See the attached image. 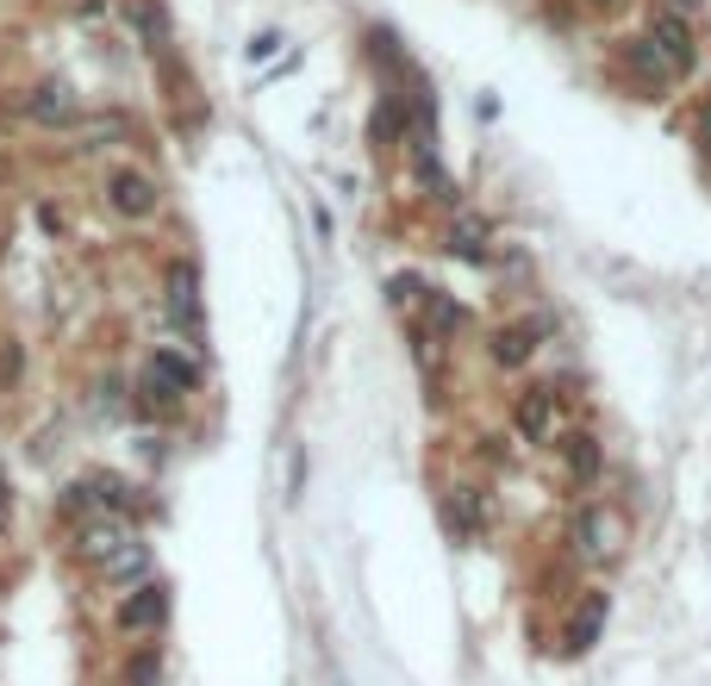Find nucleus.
Listing matches in <instances>:
<instances>
[{
  "mask_svg": "<svg viewBox=\"0 0 711 686\" xmlns=\"http://www.w3.org/2000/svg\"><path fill=\"white\" fill-rule=\"evenodd\" d=\"M624 69H631V81L643 88V95H662V88L680 76V69L668 63V51H662L655 38H631V44H624Z\"/></svg>",
  "mask_w": 711,
  "mask_h": 686,
  "instance_id": "obj_1",
  "label": "nucleus"
},
{
  "mask_svg": "<svg viewBox=\"0 0 711 686\" xmlns=\"http://www.w3.org/2000/svg\"><path fill=\"white\" fill-rule=\"evenodd\" d=\"M193 381H200V368L188 363V356H175V350H156L151 356V406H169L181 400V394H193Z\"/></svg>",
  "mask_w": 711,
  "mask_h": 686,
  "instance_id": "obj_2",
  "label": "nucleus"
},
{
  "mask_svg": "<svg viewBox=\"0 0 711 686\" xmlns=\"http://www.w3.org/2000/svg\"><path fill=\"white\" fill-rule=\"evenodd\" d=\"M606 611H612V599L606 593H587L575 611H568V630H562V649L568 655H587V649L599 643V630H606Z\"/></svg>",
  "mask_w": 711,
  "mask_h": 686,
  "instance_id": "obj_3",
  "label": "nucleus"
},
{
  "mask_svg": "<svg viewBox=\"0 0 711 686\" xmlns=\"http://www.w3.org/2000/svg\"><path fill=\"white\" fill-rule=\"evenodd\" d=\"M163 618H169V587H163V580H144V587H137L132 599L113 611L119 630H156Z\"/></svg>",
  "mask_w": 711,
  "mask_h": 686,
  "instance_id": "obj_4",
  "label": "nucleus"
},
{
  "mask_svg": "<svg viewBox=\"0 0 711 686\" xmlns=\"http://www.w3.org/2000/svg\"><path fill=\"white\" fill-rule=\"evenodd\" d=\"M107 200H113L125 219H151L156 212V181L151 175H137V169H113L107 175Z\"/></svg>",
  "mask_w": 711,
  "mask_h": 686,
  "instance_id": "obj_5",
  "label": "nucleus"
},
{
  "mask_svg": "<svg viewBox=\"0 0 711 686\" xmlns=\"http://www.w3.org/2000/svg\"><path fill=\"white\" fill-rule=\"evenodd\" d=\"M556 431V387H524L519 394V438L543 443Z\"/></svg>",
  "mask_w": 711,
  "mask_h": 686,
  "instance_id": "obj_6",
  "label": "nucleus"
},
{
  "mask_svg": "<svg viewBox=\"0 0 711 686\" xmlns=\"http://www.w3.org/2000/svg\"><path fill=\"white\" fill-rule=\"evenodd\" d=\"M599 438L593 431H575V438H562V468H568V480H575V487H593L599 480Z\"/></svg>",
  "mask_w": 711,
  "mask_h": 686,
  "instance_id": "obj_7",
  "label": "nucleus"
},
{
  "mask_svg": "<svg viewBox=\"0 0 711 686\" xmlns=\"http://www.w3.org/2000/svg\"><path fill=\"white\" fill-rule=\"evenodd\" d=\"M81 555H88V562H107V555L113 550H125V543H132V524H125V518H95V524H81Z\"/></svg>",
  "mask_w": 711,
  "mask_h": 686,
  "instance_id": "obj_8",
  "label": "nucleus"
},
{
  "mask_svg": "<svg viewBox=\"0 0 711 686\" xmlns=\"http://www.w3.org/2000/svg\"><path fill=\"white\" fill-rule=\"evenodd\" d=\"M169 319L181 324L200 319V275H193V263H169Z\"/></svg>",
  "mask_w": 711,
  "mask_h": 686,
  "instance_id": "obj_9",
  "label": "nucleus"
},
{
  "mask_svg": "<svg viewBox=\"0 0 711 686\" xmlns=\"http://www.w3.org/2000/svg\"><path fill=\"white\" fill-rule=\"evenodd\" d=\"M649 38L662 44V51H668V63L680 69V76H687V69H692V32H687V20H674V13H662Z\"/></svg>",
  "mask_w": 711,
  "mask_h": 686,
  "instance_id": "obj_10",
  "label": "nucleus"
},
{
  "mask_svg": "<svg viewBox=\"0 0 711 686\" xmlns=\"http://www.w3.org/2000/svg\"><path fill=\"white\" fill-rule=\"evenodd\" d=\"M531 338H537V324H500V331H493V363L524 368L531 363Z\"/></svg>",
  "mask_w": 711,
  "mask_h": 686,
  "instance_id": "obj_11",
  "label": "nucleus"
},
{
  "mask_svg": "<svg viewBox=\"0 0 711 686\" xmlns=\"http://www.w3.org/2000/svg\"><path fill=\"white\" fill-rule=\"evenodd\" d=\"M575 550L580 555H606V550H612V518H606V506H587V512L575 518Z\"/></svg>",
  "mask_w": 711,
  "mask_h": 686,
  "instance_id": "obj_12",
  "label": "nucleus"
},
{
  "mask_svg": "<svg viewBox=\"0 0 711 686\" xmlns=\"http://www.w3.org/2000/svg\"><path fill=\"white\" fill-rule=\"evenodd\" d=\"M32 119H38V125H69V119H76V100H69V88L44 81L38 95H32Z\"/></svg>",
  "mask_w": 711,
  "mask_h": 686,
  "instance_id": "obj_13",
  "label": "nucleus"
},
{
  "mask_svg": "<svg viewBox=\"0 0 711 686\" xmlns=\"http://www.w3.org/2000/svg\"><path fill=\"white\" fill-rule=\"evenodd\" d=\"M449 256L481 263L487 256V219H456V225H449Z\"/></svg>",
  "mask_w": 711,
  "mask_h": 686,
  "instance_id": "obj_14",
  "label": "nucleus"
},
{
  "mask_svg": "<svg viewBox=\"0 0 711 686\" xmlns=\"http://www.w3.org/2000/svg\"><path fill=\"white\" fill-rule=\"evenodd\" d=\"M144 562H151V550L132 536L125 550H113L107 562H95V568H100V580H125V574H144Z\"/></svg>",
  "mask_w": 711,
  "mask_h": 686,
  "instance_id": "obj_15",
  "label": "nucleus"
},
{
  "mask_svg": "<svg viewBox=\"0 0 711 686\" xmlns=\"http://www.w3.org/2000/svg\"><path fill=\"white\" fill-rule=\"evenodd\" d=\"M125 686H163V655L156 649H137L125 662Z\"/></svg>",
  "mask_w": 711,
  "mask_h": 686,
  "instance_id": "obj_16",
  "label": "nucleus"
},
{
  "mask_svg": "<svg viewBox=\"0 0 711 686\" xmlns=\"http://www.w3.org/2000/svg\"><path fill=\"white\" fill-rule=\"evenodd\" d=\"M387 300H393V306H419L424 281H419V275H393V281H387Z\"/></svg>",
  "mask_w": 711,
  "mask_h": 686,
  "instance_id": "obj_17",
  "label": "nucleus"
},
{
  "mask_svg": "<svg viewBox=\"0 0 711 686\" xmlns=\"http://www.w3.org/2000/svg\"><path fill=\"white\" fill-rule=\"evenodd\" d=\"M7 518H13V487H7V475H0V531H7Z\"/></svg>",
  "mask_w": 711,
  "mask_h": 686,
  "instance_id": "obj_18",
  "label": "nucleus"
},
{
  "mask_svg": "<svg viewBox=\"0 0 711 686\" xmlns=\"http://www.w3.org/2000/svg\"><path fill=\"white\" fill-rule=\"evenodd\" d=\"M699 144H706V151H711V107H706V113H699Z\"/></svg>",
  "mask_w": 711,
  "mask_h": 686,
  "instance_id": "obj_19",
  "label": "nucleus"
}]
</instances>
